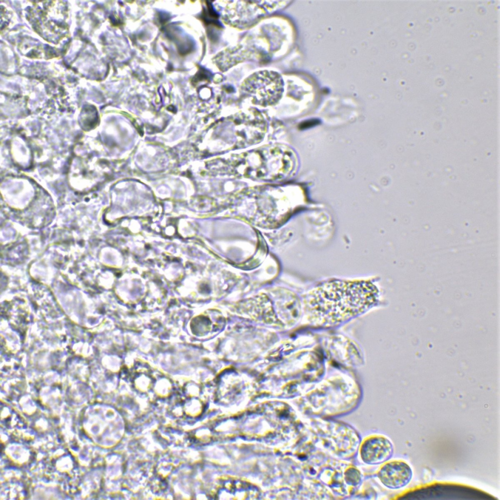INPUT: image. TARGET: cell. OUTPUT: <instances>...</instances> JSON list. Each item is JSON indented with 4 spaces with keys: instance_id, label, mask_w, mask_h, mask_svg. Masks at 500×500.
I'll list each match as a JSON object with an SVG mask.
<instances>
[{
    "instance_id": "cell-1",
    "label": "cell",
    "mask_w": 500,
    "mask_h": 500,
    "mask_svg": "<svg viewBox=\"0 0 500 500\" xmlns=\"http://www.w3.org/2000/svg\"><path fill=\"white\" fill-rule=\"evenodd\" d=\"M378 298V289L371 281L331 280L308 294L305 313L312 326H335L368 311Z\"/></svg>"
},
{
    "instance_id": "cell-2",
    "label": "cell",
    "mask_w": 500,
    "mask_h": 500,
    "mask_svg": "<svg viewBox=\"0 0 500 500\" xmlns=\"http://www.w3.org/2000/svg\"><path fill=\"white\" fill-rule=\"evenodd\" d=\"M294 156L281 145L269 146L215 160L217 172L254 179H282L292 171Z\"/></svg>"
},
{
    "instance_id": "cell-3",
    "label": "cell",
    "mask_w": 500,
    "mask_h": 500,
    "mask_svg": "<svg viewBox=\"0 0 500 500\" xmlns=\"http://www.w3.org/2000/svg\"><path fill=\"white\" fill-rule=\"evenodd\" d=\"M265 123L262 116L254 111L239 113L224 119L217 123L216 126L218 151L242 148L257 143L263 137Z\"/></svg>"
},
{
    "instance_id": "cell-4",
    "label": "cell",
    "mask_w": 500,
    "mask_h": 500,
    "mask_svg": "<svg viewBox=\"0 0 500 500\" xmlns=\"http://www.w3.org/2000/svg\"><path fill=\"white\" fill-rule=\"evenodd\" d=\"M284 82L277 72L263 70L256 72L246 78L240 89L241 95L254 104L271 105L281 98Z\"/></svg>"
},
{
    "instance_id": "cell-5",
    "label": "cell",
    "mask_w": 500,
    "mask_h": 500,
    "mask_svg": "<svg viewBox=\"0 0 500 500\" xmlns=\"http://www.w3.org/2000/svg\"><path fill=\"white\" fill-rule=\"evenodd\" d=\"M219 14L228 24L238 28H247L278 6L279 1H226Z\"/></svg>"
},
{
    "instance_id": "cell-6",
    "label": "cell",
    "mask_w": 500,
    "mask_h": 500,
    "mask_svg": "<svg viewBox=\"0 0 500 500\" xmlns=\"http://www.w3.org/2000/svg\"><path fill=\"white\" fill-rule=\"evenodd\" d=\"M394 452L393 445L386 437L373 435L365 438L359 448V455L364 463L376 465L388 460Z\"/></svg>"
},
{
    "instance_id": "cell-7",
    "label": "cell",
    "mask_w": 500,
    "mask_h": 500,
    "mask_svg": "<svg viewBox=\"0 0 500 500\" xmlns=\"http://www.w3.org/2000/svg\"><path fill=\"white\" fill-rule=\"evenodd\" d=\"M413 477L411 467L401 460H392L382 465L377 472V478L385 487L397 489L405 487Z\"/></svg>"
},
{
    "instance_id": "cell-8",
    "label": "cell",
    "mask_w": 500,
    "mask_h": 500,
    "mask_svg": "<svg viewBox=\"0 0 500 500\" xmlns=\"http://www.w3.org/2000/svg\"><path fill=\"white\" fill-rule=\"evenodd\" d=\"M345 480L347 484L356 486L360 482L361 478L359 471L355 468H348L344 473Z\"/></svg>"
},
{
    "instance_id": "cell-9",
    "label": "cell",
    "mask_w": 500,
    "mask_h": 500,
    "mask_svg": "<svg viewBox=\"0 0 500 500\" xmlns=\"http://www.w3.org/2000/svg\"><path fill=\"white\" fill-rule=\"evenodd\" d=\"M319 121L316 119L309 120L301 124V127L302 128L310 127L318 124Z\"/></svg>"
}]
</instances>
